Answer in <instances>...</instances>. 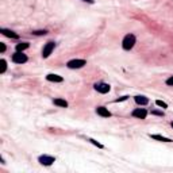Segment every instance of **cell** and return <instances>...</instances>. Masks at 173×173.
Instances as JSON below:
<instances>
[{
  "mask_svg": "<svg viewBox=\"0 0 173 173\" xmlns=\"http://www.w3.org/2000/svg\"><path fill=\"white\" fill-rule=\"evenodd\" d=\"M166 84H168V85H170V87H172V85H173V76H172V77H169V78H168V80H166Z\"/></svg>",
  "mask_w": 173,
  "mask_h": 173,
  "instance_id": "ffe728a7",
  "label": "cell"
},
{
  "mask_svg": "<svg viewBox=\"0 0 173 173\" xmlns=\"http://www.w3.org/2000/svg\"><path fill=\"white\" fill-rule=\"evenodd\" d=\"M155 104H157L158 107H162V108H168V104H166L165 102H162V100H157Z\"/></svg>",
  "mask_w": 173,
  "mask_h": 173,
  "instance_id": "2e32d148",
  "label": "cell"
},
{
  "mask_svg": "<svg viewBox=\"0 0 173 173\" xmlns=\"http://www.w3.org/2000/svg\"><path fill=\"white\" fill-rule=\"evenodd\" d=\"M53 103L58 107H64V108H67L68 107V102L67 100H64V99H54L53 100Z\"/></svg>",
  "mask_w": 173,
  "mask_h": 173,
  "instance_id": "4fadbf2b",
  "label": "cell"
},
{
  "mask_svg": "<svg viewBox=\"0 0 173 173\" xmlns=\"http://www.w3.org/2000/svg\"><path fill=\"white\" fill-rule=\"evenodd\" d=\"M54 48H55L54 42H48V43L45 45L43 50H42V57H43V58H48L49 55L52 54L53 50H54Z\"/></svg>",
  "mask_w": 173,
  "mask_h": 173,
  "instance_id": "277c9868",
  "label": "cell"
},
{
  "mask_svg": "<svg viewBox=\"0 0 173 173\" xmlns=\"http://www.w3.org/2000/svg\"><path fill=\"white\" fill-rule=\"evenodd\" d=\"M95 89L99 93H108L110 92V89H111V87L108 84H106V83H96Z\"/></svg>",
  "mask_w": 173,
  "mask_h": 173,
  "instance_id": "8992f818",
  "label": "cell"
},
{
  "mask_svg": "<svg viewBox=\"0 0 173 173\" xmlns=\"http://www.w3.org/2000/svg\"><path fill=\"white\" fill-rule=\"evenodd\" d=\"M172 127H173V122H172Z\"/></svg>",
  "mask_w": 173,
  "mask_h": 173,
  "instance_id": "cb8c5ba5",
  "label": "cell"
},
{
  "mask_svg": "<svg viewBox=\"0 0 173 173\" xmlns=\"http://www.w3.org/2000/svg\"><path fill=\"white\" fill-rule=\"evenodd\" d=\"M0 50H1V53L6 52V45L4 43H0Z\"/></svg>",
  "mask_w": 173,
  "mask_h": 173,
  "instance_id": "44dd1931",
  "label": "cell"
},
{
  "mask_svg": "<svg viewBox=\"0 0 173 173\" xmlns=\"http://www.w3.org/2000/svg\"><path fill=\"white\" fill-rule=\"evenodd\" d=\"M147 115V111L145 108H135L133 111V116L134 118H138V119H145Z\"/></svg>",
  "mask_w": 173,
  "mask_h": 173,
  "instance_id": "52a82bcc",
  "label": "cell"
},
{
  "mask_svg": "<svg viewBox=\"0 0 173 173\" xmlns=\"http://www.w3.org/2000/svg\"><path fill=\"white\" fill-rule=\"evenodd\" d=\"M0 33L3 34V35H6V37L8 38H14V39H18L19 35L16 33H14V31H11V30H7V29H0Z\"/></svg>",
  "mask_w": 173,
  "mask_h": 173,
  "instance_id": "9c48e42d",
  "label": "cell"
},
{
  "mask_svg": "<svg viewBox=\"0 0 173 173\" xmlns=\"http://www.w3.org/2000/svg\"><path fill=\"white\" fill-rule=\"evenodd\" d=\"M134 45H135V37H134L133 34H127L125 38H123V42H122V46L125 50H130V49L134 48Z\"/></svg>",
  "mask_w": 173,
  "mask_h": 173,
  "instance_id": "6da1fadb",
  "label": "cell"
},
{
  "mask_svg": "<svg viewBox=\"0 0 173 173\" xmlns=\"http://www.w3.org/2000/svg\"><path fill=\"white\" fill-rule=\"evenodd\" d=\"M127 99H129V96H123V97H119V99H116L115 102H116V103H119V102H123V100H127Z\"/></svg>",
  "mask_w": 173,
  "mask_h": 173,
  "instance_id": "d6986e66",
  "label": "cell"
},
{
  "mask_svg": "<svg viewBox=\"0 0 173 173\" xmlns=\"http://www.w3.org/2000/svg\"><path fill=\"white\" fill-rule=\"evenodd\" d=\"M38 161H39L42 165H45V166H50L53 162L55 161V158H54V157H52V155L43 154V155H41L39 158H38Z\"/></svg>",
  "mask_w": 173,
  "mask_h": 173,
  "instance_id": "5b68a950",
  "label": "cell"
},
{
  "mask_svg": "<svg viewBox=\"0 0 173 173\" xmlns=\"http://www.w3.org/2000/svg\"><path fill=\"white\" fill-rule=\"evenodd\" d=\"M135 99V102H137V104H141V106H146L147 103H149V99H147L146 96H135L134 97Z\"/></svg>",
  "mask_w": 173,
  "mask_h": 173,
  "instance_id": "8fae6325",
  "label": "cell"
},
{
  "mask_svg": "<svg viewBox=\"0 0 173 173\" xmlns=\"http://www.w3.org/2000/svg\"><path fill=\"white\" fill-rule=\"evenodd\" d=\"M12 61L15 64H25L27 62V55L23 54L22 52H16L15 54H12Z\"/></svg>",
  "mask_w": 173,
  "mask_h": 173,
  "instance_id": "3957f363",
  "label": "cell"
},
{
  "mask_svg": "<svg viewBox=\"0 0 173 173\" xmlns=\"http://www.w3.org/2000/svg\"><path fill=\"white\" fill-rule=\"evenodd\" d=\"M0 65H1V68H0V73H4V72L7 70V61H6V60H1V61H0Z\"/></svg>",
  "mask_w": 173,
  "mask_h": 173,
  "instance_id": "9a60e30c",
  "label": "cell"
},
{
  "mask_svg": "<svg viewBox=\"0 0 173 173\" xmlns=\"http://www.w3.org/2000/svg\"><path fill=\"white\" fill-rule=\"evenodd\" d=\"M29 42H22V43H18L16 45V52H23V50H26L29 49Z\"/></svg>",
  "mask_w": 173,
  "mask_h": 173,
  "instance_id": "5bb4252c",
  "label": "cell"
},
{
  "mask_svg": "<svg viewBox=\"0 0 173 173\" xmlns=\"http://www.w3.org/2000/svg\"><path fill=\"white\" fill-rule=\"evenodd\" d=\"M46 80H48V81H53V83H62L64 78L61 77V76H58V74L50 73V74H48V76H46Z\"/></svg>",
  "mask_w": 173,
  "mask_h": 173,
  "instance_id": "30bf717a",
  "label": "cell"
},
{
  "mask_svg": "<svg viewBox=\"0 0 173 173\" xmlns=\"http://www.w3.org/2000/svg\"><path fill=\"white\" fill-rule=\"evenodd\" d=\"M46 33H48L46 30H35V31H33L34 35H45Z\"/></svg>",
  "mask_w": 173,
  "mask_h": 173,
  "instance_id": "e0dca14e",
  "label": "cell"
},
{
  "mask_svg": "<svg viewBox=\"0 0 173 173\" xmlns=\"http://www.w3.org/2000/svg\"><path fill=\"white\" fill-rule=\"evenodd\" d=\"M84 65H87V61H85V60H70L67 64V67L69 68V69H80V68H83Z\"/></svg>",
  "mask_w": 173,
  "mask_h": 173,
  "instance_id": "7a4b0ae2",
  "label": "cell"
},
{
  "mask_svg": "<svg viewBox=\"0 0 173 173\" xmlns=\"http://www.w3.org/2000/svg\"><path fill=\"white\" fill-rule=\"evenodd\" d=\"M151 114H154V115H160V116H162V112H160V111H151Z\"/></svg>",
  "mask_w": 173,
  "mask_h": 173,
  "instance_id": "7402d4cb",
  "label": "cell"
},
{
  "mask_svg": "<svg viewBox=\"0 0 173 173\" xmlns=\"http://www.w3.org/2000/svg\"><path fill=\"white\" fill-rule=\"evenodd\" d=\"M150 138H153V139H155V141H160V142H172L170 138H166V137H162V135H157V134H154V135H151L150 134Z\"/></svg>",
  "mask_w": 173,
  "mask_h": 173,
  "instance_id": "7c38bea8",
  "label": "cell"
},
{
  "mask_svg": "<svg viewBox=\"0 0 173 173\" xmlns=\"http://www.w3.org/2000/svg\"><path fill=\"white\" fill-rule=\"evenodd\" d=\"M96 112H97V115L103 116V118H110L111 116V112L107 110L106 107H97V108H96Z\"/></svg>",
  "mask_w": 173,
  "mask_h": 173,
  "instance_id": "ba28073f",
  "label": "cell"
},
{
  "mask_svg": "<svg viewBox=\"0 0 173 173\" xmlns=\"http://www.w3.org/2000/svg\"><path fill=\"white\" fill-rule=\"evenodd\" d=\"M83 1H87V3H89V4H93V0H83Z\"/></svg>",
  "mask_w": 173,
  "mask_h": 173,
  "instance_id": "603a6c76",
  "label": "cell"
},
{
  "mask_svg": "<svg viewBox=\"0 0 173 173\" xmlns=\"http://www.w3.org/2000/svg\"><path fill=\"white\" fill-rule=\"evenodd\" d=\"M88 141H89V142H92L93 145H96V146H97V147H100V149H102V147H103V145H102V144H99V142H97V141L92 139V138H88Z\"/></svg>",
  "mask_w": 173,
  "mask_h": 173,
  "instance_id": "ac0fdd59",
  "label": "cell"
}]
</instances>
